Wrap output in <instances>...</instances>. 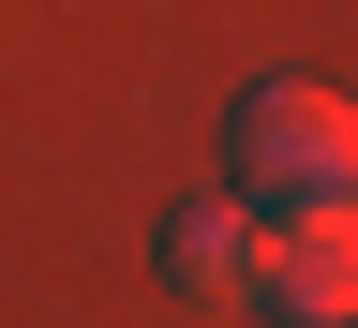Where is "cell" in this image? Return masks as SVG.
<instances>
[{
    "label": "cell",
    "instance_id": "3",
    "mask_svg": "<svg viewBox=\"0 0 358 328\" xmlns=\"http://www.w3.org/2000/svg\"><path fill=\"white\" fill-rule=\"evenodd\" d=\"M254 224H268V209L194 194V209L164 224V284H179V299H209V313H224V299H254Z\"/></svg>",
    "mask_w": 358,
    "mask_h": 328
},
{
    "label": "cell",
    "instance_id": "1",
    "mask_svg": "<svg viewBox=\"0 0 358 328\" xmlns=\"http://www.w3.org/2000/svg\"><path fill=\"white\" fill-rule=\"evenodd\" d=\"M358 120L329 75H254L239 90V209H343Z\"/></svg>",
    "mask_w": 358,
    "mask_h": 328
},
{
    "label": "cell",
    "instance_id": "2",
    "mask_svg": "<svg viewBox=\"0 0 358 328\" xmlns=\"http://www.w3.org/2000/svg\"><path fill=\"white\" fill-rule=\"evenodd\" d=\"M254 313L268 328H343L358 313V224L343 209H268L254 224Z\"/></svg>",
    "mask_w": 358,
    "mask_h": 328
}]
</instances>
